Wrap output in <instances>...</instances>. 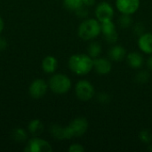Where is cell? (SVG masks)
Instances as JSON below:
<instances>
[{
  "label": "cell",
  "instance_id": "32",
  "mask_svg": "<svg viewBox=\"0 0 152 152\" xmlns=\"http://www.w3.org/2000/svg\"><path fill=\"white\" fill-rule=\"evenodd\" d=\"M4 28V20H3L2 17L0 16V33L3 31Z\"/></svg>",
  "mask_w": 152,
  "mask_h": 152
},
{
  "label": "cell",
  "instance_id": "8",
  "mask_svg": "<svg viewBox=\"0 0 152 152\" xmlns=\"http://www.w3.org/2000/svg\"><path fill=\"white\" fill-rule=\"evenodd\" d=\"M47 88H48V85L46 84V82L44 79L37 78L31 83L28 92L32 98L40 99L45 96V94L47 92Z\"/></svg>",
  "mask_w": 152,
  "mask_h": 152
},
{
  "label": "cell",
  "instance_id": "1",
  "mask_svg": "<svg viewBox=\"0 0 152 152\" xmlns=\"http://www.w3.org/2000/svg\"><path fill=\"white\" fill-rule=\"evenodd\" d=\"M68 64L73 73L78 76H85L94 69V59L88 54L77 53L70 56Z\"/></svg>",
  "mask_w": 152,
  "mask_h": 152
},
{
  "label": "cell",
  "instance_id": "11",
  "mask_svg": "<svg viewBox=\"0 0 152 152\" xmlns=\"http://www.w3.org/2000/svg\"><path fill=\"white\" fill-rule=\"evenodd\" d=\"M111 62L107 58L94 59V69L99 75H107L111 71Z\"/></svg>",
  "mask_w": 152,
  "mask_h": 152
},
{
  "label": "cell",
  "instance_id": "30",
  "mask_svg": "<svg viewBox=\"0 0 152 152\" xmlns=\"http://www.w3.org/2000/svg\"><path fill=\"white\" fill-rule=\"evenodd\" d=\"M95 3V0H83V4L86 6H92Z\"/></svg>",
  "mask_w": 152,
  "mask_h": 152
},
{
  "label": "cell",
  "instance_id": "6",
  "mask_svg": "<svg viewBox=\"0 0 152 152\" xmlns=\"http://www.w3.org/2000/svg\"><path fill=\"white\" fill-rule=\"evenodd\" d=\"M69 128L73 137H80L86 134L88 129V121L86 118L79 117L73 119L69 125Z\"/></svg>",
  "mask_w": 152,
  "mask_h": 152
},
{
  "label": "cell",
  "instance_id": "15",
  "mask_svg": "<svg viewBox=\"0 0 152 152\" xmlns=\"http://www.w3.org/2000/svg\"><path fill=\"white\" fill-rule=\"evenodd\" d=\"M57 67H58V61L55 57L49 55L44 58L42 61V69L45 73L48 74L54 73Z\"/></svg>",
  "mask_w": 152,
  "mask_h": 152
},
{
  "label": "cell",
  "instance_id": "21",
  "mask_svg": "<svg viewBox=\"0 0 152 152\" xmlns=\"http://www.w3.org/2000/svg\"><path fill=\"white\" fill-rule=\"evenodd\" d=\"M118 23L121 28H127L132 26L133 19L131 18V15H129V14H122L118 20Z\"/></svg>",
  "mask_w": 152,
  "mask_h": 152
},
{
  "label": "cell",
  "instance_id": "19",
  "mask_svg": "<svg viewBox=\"0 0 152 152\" xmlns=\"http://www.w3.org/2000/svg\"><path fill=\"white\" fill-rule=\"evenodd\" d=\"M101 28H102V32L104 36L116 31V26L112 20L101 22Z\"/></svg>",
  "mask_w": 152,
  "mask_h": 152
},
{
  "label": "cell",
  "instance_id": "13",
  "mask_svg": "<svg viewBox=\"0 0 152 152\" xmlns=\"http://www.w3.org/2000/svg\"><path fill=\"white\" fill-rule=\"evenodd\" d=\"M126 61L132 69H140L143 66L144 59L138 52H132L127 54Z\"/></svg>",
  "mask_w": 152,
  "mask_h": 152
},
{
  "label": "cell",
  "instance_id": "22",
  "mask_svg": "<svg viewBox=\"0 0 152 152\" xmlns=\"http://www.w3.org/2000/svg\"><path fill=\"white\" fill-rule=\"evenodd\" d=\"M150 73L147 70H141L135 76V81L139 84H145L150 79Z\"/></svg>",
  "mask_w": 152,
  "mask_h": 152
},
{
  "label": "cell",
  "instance_id": "25",
  "mask_svg": "<svg viewBox=\"0 0 152 152\" xmlns=\"http://www.w3.org/2000/svg\"><path fill=\"white\" fill-rule=\"evenodd\" d=\"M69 152H84L85 151V148L83 147V145L79 144V143H73L69 146Z\"/></svg>",
  "mask_w": 152,
  "mask_h": 152
},
{
  "label": "cell",
  "instance_id": "17",
  "mask_svg": "<svg viewBox=\"0 0 152 152\" xmlns=\"http://www.w3.org/2000/svg\"><path fill=\"white\" fill-rule=\"evenodd\" d=\"M87 52H88V55L93 59L99 57L102 53L101 44L98 42H92L87 48Z\"/></svg>",
  "mask_w": 152,
  "mask_h": 152
},
{
  "label": "cell",
  "instance_id": "28",
  "mask_svg": "<svg viewBox=\"0 0 152 152\" xmlns=\"http://www.w3.org/2000/svg\"><path fill=\"white\" fill-rule=\"evenodd\" d=\"M76 12H77V13L80 17H86V16L88 14L87 10H86V8H84V4H83L81 7H79Z\"/></svg>",
  "mask_w": 152,
  "mask_h": 152
},
{
  "label": "cell",
  "instance_id": "26",
  "mask_svg": "<svg viewBox=\"0 0 152 152\" xmlns=\"http://www.w3.org/2000/svg\"><path fill=\"white\" fill-rule=\"evenodd\" d=\"M98 101L101 103H108L110 102V96L105 93H101L98 94Z\"/></svg>",
  "mask_w": 152,
  "mask_h": 152
},
{
  "label": "cell",
  "instance_id": "20",
  "mask_svg": "<svg viewBox=\"0 0 152 152\" xmlns=\"http://www.w3.org/2000/svg\"><path fill=\"white\" fill-rule=\"evenodd\" d=\"M27 132L22 128H16L12 131V138L17 142H24L27 140Z\"/></svg>",
  "mask_w": 152,
  "mask_h": 152
},
{
  "label": "cell",
  "instance_id": "16",
  "mask_svg": "<svg viewBox=\"0 0 152 152\" xmlns=\"http://www.w3.org/2000/svg\"><path fill=\"white\" fill-rule=\"evenodd\" d=\"M28 129L29 133L32 135L37 136V135H40L43 133V131H44V125H43V123L39 119H34V120L29 122Z\"/></svg>",
  "mask_w": 152,
  "mask_h": 152
},
{
  "label": "cell",
  "instance_id": "9",
  "mask_svg": "<svg viewBox=\"0 0 152 152\" xmlns=\"http://www.w3.org/2000/svg\"><path fill=\"white\" fill-rule=\"evenodd\" d=\"M25 151L28 152H52L53 148L50 143L43 139L32 138L29 140Z\"/></svg>",
  "mask_w": 152,
  "mask_h": 152
},
{
  "label": "cell",
  "instance_id": "4",
  "mask_svg": "<svg viewBox=\"0 0 152 152\" xmlns=\"http://www.w3.org/2000/svg\"><path fill=\"white\" fill-rule=\"evenodd\" d=\"M75 93L77 97L83 102L90 101L95 95V90L94 86L86 79L79 80L75 86Z\"/></svg>",
  "mask_w": 152,
  "mask_h": 152
},
{
  "label": "cell",
  "instance_id": "18",
  "mask_svg": "<svg viewBox=\"0 0 152 152\" xmlns=\"http://www.w3.org/2000/svg\"><path fill=\"white\" fill-rule=\"evenodd\" d=\"M63 4L68 10L77 11L84 4L83 0H63Z\"/></svg>",
  "mask_w": 152,
  "mask_h": 152
},
{
  "label": "cell",
  "instance_id": "23",
  "mask_svg": "<svg viewBox=\"0 0 152 152\" xmlns=\"http://www.w3.org/2000/svg\"><path fill=\"white\" fill-rule=\"evenodd\" d=\"M139 137H140V140L143 143L150 144L152 142V134L150 130H147V129L142 130L139 134Z\"/></svg>",
  "mask_w": 152,
  "mask_h": 152
},
{
  "label": "cell",
  "instance_id": "27",
  "mask_svg": "<svg viewBox=\"0 0 152 152\" xmlns=\"http://www.w3.org/2000/svg\"><path fill=\"white\" fill-rule=\"evenodd\" d=\"M143 31H144V27L142 25V23H137L135 26H134V34L136 35H142L143 34Z\"/></svg>",
  "mask_w": 152,
  "mask_h": 152
},
{
  "label": "cell",
  "instance_id": "3",
  "mask_svg": "<svg viewBox=\"0 0 152 152\" xmlns=\"http://www.w3.org/2000/svg\"><path fill=\"white\" fill-rule=\"evenodd\" d=\"M49 87L54 94H63L70 90L71 80L64 74H54L49 80Z\"/></svg>",
  "mask_w": 152,
  "mask_h": 152
},
{
  "label": "cell",
  "instance_id": "5",
  "mask_svg": "<svg viewBox=\"0 0 152 152\" xmlns=\"http://www.w3.org/2000/svg\"><path fill=\"white\" fill-rule=\"evenodd\" d=\"M95 16L100 22L112 20L114 16V9L108 2H101L95 8Z\"/></svg>",
  "mask_w": 152,
  "mask_h": 152
},
{
  "label": "cell",
  "instance_id": "7",
  "mask_svg": "<svg viewBox=\"0 0 152 152\" xmlns=\"http://www.w3.org/2000/svg\"><path fill=\"white\" fill-rule=\"evenodd\" d=\"M117 9L122 14L132 15L140 7V0H116Z\"/></svg>",
  "mask_w": 152,
  "mask_h": 152
},
{
  "label": "cell",
  "instance_id": "29",
  "mask_svg": "<svg viewBox=\"0 0 152 152\" xmlns=\"http://www.w3.org/2000/svg\"><path fill=\"white\" fill-rule=\"evenodd\" d=\"M7 46V43L6 41L3 38V37H0V50H4L5 49Z\"/></svg>",
  "mask_w": 152,
  "mask_h": 152
},
{
  "label": "cell",
  "instance_id": "10",
  "mask_svg": "<svg viewBox=\"0 0 152 152\" xmlns=\"http://www.w3.org/2000/svg\"><path fill=\"white\" fill-rule=\"evenodd\" d=\"M50 132L52 134V135L57 139V140H69L73 137L70 129L69 128V126L67 127H62L57 124H54L51 126L50 128Z\"/></svg>",
  "mask_w": 152,
  "mask_h": 152
},
{
  "label": "cell",
  "instance_id": "31",
  "mask_svg": "<svg viewBox=\"0 0 152 152\" xmlns=\"http://www.w3.org/2000/svg\"><path fill=\"white\" fill-rule=\"evenodd\" d=\"M147 66H148V68L152 71V55L148 59V61H147Z\"/></svg>",
  "mask_w": 152,
  "mask_h": 152
},
{
  "label": "cell",
  "instance_id": "24",
  "mask_svg": "<svg viewBox=\"0 0 152 152\" xmlns=\"http://www.w3.org/2000/svg\"><path fill=\"white\" fill-rule=\"evenodd\" d=\"M104 37H105V40L107 41V43H109V44H115L118 41V35L117 31H114V32H112L110 34L105 35Z\"/></svg>",
  "mask_w": 152,
  "mask_h": 152
},
{
  "label": "cell",
  "instance_id": "2",
  "mask_svg": "<svg viewBox=\"0 0 152 152\" xmlns=\"http://www.w3.org/2000/svg\"><path fill=\"white\" fill-rule=\"evenodd\" d=\"M78 36L85 41L92 40L102 33L101 22L95 19H87L82 21L77 29Z\"/></svg>",
  "mask_w": 152,
  "mask_h": 152
},
{
  "label": "cell",
  "instance_id": "12",
  "mask_svg": "<svg viewBox=\"0 0 152 152\" xmlns=\"http://www.w3.org/2000/svg\"><path fill=\"white\" fill-rule=\"evenodd\" d=\"M138 46L142 53L152 54V33L147 32L141 35L138 39Z\"/></svg>",
  "mask_w": 152,
  "mask_h": 152
},
{
  "label": "cell",
  "instance_id": "14",
  "mask_svg": "<svg viewBox=\"0 0 152 152\" xmlns=\"http://www.w3.org/2000/svg\"><path fill=\"white\" fill-rule=\"evenodd\" d=\"M126 51L121 45H113L108 53L110 59L113 61H121L126 57Z\"/></svg>",
  "mask_w": 152,
  "mask_h": 152
}]
</instances>
